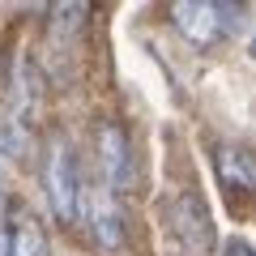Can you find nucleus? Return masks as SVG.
I'll return each instance as SVG.
<instances>
[{
	"label": "nucleus",
	"instance_id": "obj_1",
	"mask_svg": "<svg viewBox=\"0 0 256 256\" xmlns=\"http://www.w3.org/2000/svg\"><path fill=\"white\" fill-rule=\"evenodd\" d=\"M82 184H86V171H82V158H77V146L60 132V137H52L47 158H43V192H47V205H52V214L60 222L77 218Z\"/></svg>",
	"mask_w": 256,
	"mask_h": 256
},
{
	"label": "nucleus",
	"instance_id": "obj_2",
	"mask_svg": "<svg viewBox=\"0 0 256 256\" xmlns=\"http://www.w3.org/2000/svg\"><path fill=\"white\" fill-rule=\"evenodd\" d=\"M94 184L116 196H124L137 184V154L128 141V128L116 120H98L94 124Z\"/></svg>",
	"mask_w": 256,
	"mask_h": 256
},
{
	"label": "nucleus",
	"instance_id": "obj_3",
	"mask_svg": "<svg viewBox=\"0 0 256 256\" xmlns=\"http://www.w3.org/2000/svg\"><path fill=\"white\" fill-rule=\"evenodd\" d=\"M77 214H82L86 230L94 235V244L102 252H124L128 248V210H124V196L98 188L94 180L82 184V196H77Z\"/></svg>",
	"mask_w": 256,
	"mask_h": 256
},
{
	"label": "nucleus",
	"instance_id": "obj_4",
	"mask_svg": "<svg viewBox=\"0 0 256 256\" xmlns=\"http://www.w3.org/2000/svg\"><path fill=\"white\" fill-rule=\"evenodd\" d=\"M175 30L184 34V43H192L196 52L218 47L222 38H230V30L239 26V4H214V0H184L171 9Z\"/></svg>",
	"mask_w": 256,
	"mask_h": 256
},
{
	"label": "nucleus",
	"instance_id": "obj_5",
	"mask_svg": "<svg viewBox=\"0 0 256 256\" xmlns=\"http://www.w3.org/2000/svg\"><path fill=\"white\" fill-rule=\"evenodd\" d=\"M171 230L184 248H196V252H210L214 248V218L201 205L196 192H180L171 205Z\"/></svg>",
	"mask_w": 256,
	"mask_h": 256
},
{
	"label": "nucleus",
	"instance_id": "obj_6",
	"mask_svg": "<svg viewBox=\"0 0 256 256\" xmlns=\"http://www.w3.org/2000/svg\"><path fill=\"white\" fill-rule=\"evenodd\" d=\"M4 256H52V239L38 214H30L26 205L9 210V248Z\"/></svg>",
	"mask_w": 256,
	"mask_h": 256
},
{
	"label": "nucleus",
	"instance_id": "obj_7",
	"mask_svg": "<svg viewBox=\"0 0 256 256\" xmlns=\"http://www.w3.org/2000/svg\"><path fill=\"white\" fill-rule=\"evenodd\" d=\"M214 166H218V180L226 192H235V196H248L256 184V162L252 154H248L244 146H218L214 150Z\"/></svg>",
	"mask_w": 256,
	"mask_h": 256
},
{
	"label": "nucleus",
	"instance_id": "obj_8",
	"mask_svg": "<svg viewBox=\"0 0 256 256\" xmlns=\"http://www.w3.org/2000/svg\"><path fill=\"white\" fill-rule=\"evenodd\" d=\"M30 137H34V124L22 120L9 102H0V154L4 158H22L30 150Z\"/></svg>",
	"mask_w": 256,
	"mask_h": 256
},
{
	"label": "nucleus",
	"instance_id": "obj_9",
	"mask_svg": "<svg viewBox=\"0 0 256 256\" xmlns=\"http://www.w3.org/2000/svg\"><path fill=\"white\" fill-rule=\"evenodd\" d=\"M222 256H252V244H248V239H226V248H222Z\"/></svg>",
	"mask_w": 256,
	"mask_h": 256
},
{
	"label": "nucleus",
	"instance_id": "obj_10",
	"mask_svg": "<svg viewBox=\"0 0 256 256\" xmlns=\"http://www.w3.org/2000/svg\"><path fill=\"white\" fill-rule=\"evenodd\" d=\"M0 201H4V188H0Z\"/></svg>",
	"mask_w": 256,
	"mask_h": 256
}]
</instances>
